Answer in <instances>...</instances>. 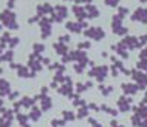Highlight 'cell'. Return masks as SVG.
Wrapping results in <instances>:
<instances>
[{
  "label": "cell",
  "mask_w": 147,
  "mask_h": 127,
  "mask_svg": "<svg viewBox=\"0 0 147 127\" xmlns=\"http://www.w3.org/2000/svg\"><path fill=\"white\" fill-rule=\"evenodd\" d=\"M0 21H2V24H5L7 29H18V23H16V16L13 12H11L9 9L3 11L2 14H0Z\"/></svg>",
  "instance_id": "cell-1"
},
{
  "label": "cell",
  "mask_w": 147,
  "mask_h": 127,
  "mask_svg": "<svg viewBox=\"0 0 147 127\" xmlns=\"http://www.w3.org/2000/svg\"><path fill=\"white\" fill-rule=\"evenodd\" d=\"M107 72H109L107 66H94L92 70L89 72V76L91 78H95L100 82H102L106 79V76H107Z\"/></svg>",
  "instance_id": "cell-2"
},
{
  "label": "cell",
  "mask_w": 147,
  "mask_h": 127,
  "mask_svg": "<svg viewBox=\"0 0 147 127\" xmlns=\"http://www.w3.org/2000/svg\"><path fill=\"white\" fill-rule=\"evenodd\" d=\"M85 35L88 38H92L94 40H100L106 36V33L101 27H89L88 30H85Z\"/></svg>",
  "instance_id": "cell-3"
},
{
  "label": "cell",
  "mask_w": 147,
  "mask_h": 127,
  "mask_svg": "<svg viewBox=\"0 0 147 127\" xmlns=\"http://www.w3.org/2000/svg\"><path fill=\"white\" fill-rule=\"evenodd\" d=\"M54 21H63L65 16H67V14H68V9H67V6H63V5H59V6H57L55 9H54Z\"/></svg>",
  "instance_id": "cell-4"
},
{
  "label": "cell",
  "mask_w": 147,
  "mask_h": 127,
  "mask_svg": "<svg viewBox=\"0 0 147 127\" xmlns=\"http://www.w3.org/2000/svg\"><path fill=\"white\" fill-rule=\"evenodd\" d=\"M129 108H131V99L126 97V96L119 97V100H117V109L119 111L126 112V111H129Z\"/></svg>",
  "instance_id": "cell-5"
},
{
  "label": "cell",
  "mask_w": 147,
  "mask_h": 127,
  "mask_svg": "<svg viewBox=\"0 0 147 127\" xmlns=\"http://www.w3.org/2000/svg\"><path fill=\"white\" fill-rule=\"evenodd\" d=\"M131 18L134 21H141V23H147V9L146 8H138V9L132 14Z\"/></svg>",
  "instance_id": "cell-6"
},
{
  "label": "cell",
  "mask_w": 147,
  "mask_h": 127,
  "mask_svg": "<svg viewBox=\"0 0 147 127\" xmlns=\"http://www.w3.org/2000/svg\"><path fill=\"white\" fill-rule=\"evenodd\" d=\"M65 27H67V30H70V31L80 33V31H82V29H83V27H86V23H83V21H77V23L70 21V23H67V24H65Z\"/></svg>",
  "instance_id": "cell-7"
},
{
  "label": "cell",
  "mask_w": 147,
  "mask_h": 127,
  "mask_svg": "<svg viewBox=\"0 0 147 127\" xmlns=\"http://www.w3.org/2000/svg\"><path fill=\"white\" fill-rule=\"evenodd\" d=\"M132 76H134V79L138 82V88L141 87V90L147 85V75H144V73H140V72H132Z\"/></svg>",
  "instance_id": "cell-8"
},
{
  "label": "cell",
  "mask_w": 147,
  "mask_h": 127,
  "mask_svg": "<svg viewBox=\"0 0 147 127\" xmlns=\"http://www.w3.org/2000/svg\"><path fill=\"white\" fill-rule=\"evenodd\" d=\"M122 44L126 46V48H138L140 46V42H138V38H134V36H126L123 40H122Z\"/></svg>",
  "instance_id": "cell-9"
},
{
  "label": "cell",
  "mask_w": 147,
  "mask_h": 127,
  "mask_svg": "<svg viewBox=\"0 0 147 127\" xmlns=\"http://www.w3.org/2000/svg\"><path fill=\"white\" fill-rule=\"evenodd\" d=\"M73 12H74V15L77 16V20H79V21H82L83 18H88L86 9H85V8H82V6H79V5H74L73 6Z\"/></svg>",
  "instance_id": "cell-10"
},
{
  "label": "cell",
  "mask_w": 147,
  "mask_h": 127,
  "mask_svg": "<svg viewBox=\"0 0 147 127\" xmlns=\"http://www.w3.org/2000/svg\"><path fill=\"white\" fill-rule=\"evenodd\" d=\"M52 12H54V8L49 3H42V5L37 6V15L39 16L45 15V14H52Z\"/></svg>",
  "instance_id": "cell-11"
},
{
  "label": "cell",
  "mask_w": 147,
  "mask_h": 127,
  "mask_svg": "<svg viewBox=\"0 0 147 127\" xmlns=\"http://www.w3.org/2000/svg\"><path fill=\"white\" fill-rule=\"evenodd\" d=\"M122 90H123L125 94H135L140 88H138V85H135V84L125 82V84H122Z\"/></svg>",
  "instance_id": "cell-12"
},
{
  "label": "cell",
  "mask_w": 147,
  "mask_h": 127,
  "mask_svg": "<svg viewBox=\"0 0 147 127\" xmlns=\"http://www.w3.org/2000/svg\"><path fill=\"white\" fill-rule=\"evenodd\" d=\"M85 9H86V14H88V18H97V16H100V11H98L97 6L88 5Z\"/></svg>",
  "instance_id": "cell-13"
},
{
  "label": "cell",
  "mask_w": 147,
  "mask_h": 127,
  "mask_svg": "<svg viewBox=\"0 0 147 127\" xmlns=\"http://www.w3.org/2000/svg\"><path fill=\"white\" fill-rule=\"evenodd\" d=\"M40 102H42V111L45 112V111H49L51 108H52V100H51V97L48 96H42L40 94Z\"/></svg>",
  "instance_id": "cell-14"
},
{
  "label": "cell",
  "mask_w": 147,
  "mask_h": 127,
  "mask_svg": "<svg viewBox=\"0 0 147 127\" xmlns=\"http://www.w3.org/2000/svg\"><path fill=\"white\" fill-rule=\"evenodd\" d=\"M40 117H42V109L33 106V108H31V112L28 114V118H30L31 121H37Z\"/></svg>",
  "instance_id": "cell-15"
},
{
  "label": "cell",
  "mask_w": 147,
  "mask_h": 127,
  "mask_svg": "<svg viewBox=\"0 0 147 127\" xmlns=\"http://www.w3.org/2000/svg\"><path fill=\"white\" fill-rule=\"evenodd\" d=\"M113 49H115V51H117V54H120L123 58H128V57H129V55L126 54V46L122 44V42H119L117 45H113Z\"/></svg>",
  "instance_id": "cell-16"
},
{
  "label": "cell",
  "mask_w": 147,
  "mask_h": 127,
  "mask_svg": "<svg viewBox=\"0 0 147 127\" xmlns=\"http://www.w3.org/2000/svg\"><path fill=\"white\" fill-rule=\"evenodd\" d=\"M16 120L20 121V124H21V127H25V126H28V115H24V114H16Z\"/></svg>",
  "instance_id": "cell-17"
},
{
  "label": "cell",
  "mask_w": 147,
  "mask_h": 127,
  "mask_svg": "<svg viewBox=\"0 0 147 127\" xmlns=\"http://www.w3.org/2000/svg\"><path fill=\"white\" fill-rule=\"evenodd\" d=\"M54 48L58 51V54H61V55H65V53H67V45L65 44H61V42H58V44H55L54 45Z\"/></svg>",
  "instance_id": "cell-18"
},
{
  "label": "cell",
  "mask_w": 147,
  "mask_h": 127,
  "mask_svg": "<svg viewBox=\"0 0 147 127\" xmlns=\"http://www.w3.org/2000/svg\"><path fill=\"white\" fill-rule=\"evenodd\" d=\"M88 111H89V109H88V106H80L79 108V111H77V118H85V117H88Z\"/></svg>",
  "instance_id": "cell-19"
},
{
  "label": "cell",
  "mask_w": 147,
  "mask_h": 127,
  "mask_svg": "<svg viewBox=\"0 0 147 127\" xmlns=\"http://www.w3.org/2000/svg\"><path fill=\"white\" fill-rule=\"evenodd\" d=\"M76 118V115H74V112H70V111H64L63 112V120L67 123V121H73Z\"/></svg>",
  "instance_id": "cell-20"
},
{
  "label": "cell",
  "mask_w": 147,
  "mask_h": 127,
  "mask_svg": "<svg viewBox=\"0 0 147 127\" xmlns=\"http://www.w3.org/2000/svg\"><path fill=\"white\" fill-rule=\"evenodd\" d=\"M100 111H106L107 114H111V115H117V109H113L107 105H101L100 106Z\"/></svg>",
  "instance_id": "cell-21"
},
{
  "label": "cell",
  "mask_w": 147,
  "mask_h": 127,
  "mask_svg": "<svg viewBox=\"0 0 147 127\" xmlns=\"http://www.w3.org/2000/svg\"><path fill=\"white\" fill-rule=\"evenodd\" d=\"M33 49H34V53H36V54H40V53L45 51V45H43V44H34Z\"/></svg>",
  "instance_id": "cell-22"
},
{
  "label": "cell",
  "mask_w": 147,
  "mask_h": 127,
  "mask_svg": "<svg viewBox=\"0 0 147 127\" xmlns=\"http://www.w3.org/2000/svg\"><path fill=\"white\" fill-rule=\"evenodd\" d=\"M100 91H101L104 96H109L110 93L113 91V87H104V85H100Z\"/></svg>",
  "instance_id": "cell-23"
},
{
  "label": "cell",
  "mask_w": 147,
  "mask_h": 127,
  "mask_svg": "<svg viewBox=\"0 0 147 127\" xmlns=\"http://www.w3.org/2000/svg\"><path fill=\"white\" fill-rule=\"evenodd\" d=\"M86 87H88L86 84H82V82H79V84L76 85V91H77V93H82V91H85V90H86Z\"/></svg>",
  "instance_id": "cell-24"
},
{
  "label": "cell",
  "mask_w": 147,
  "mask_h": 127,
  "mask_svg": "<svg viewBox=\"0 0 147 127\" xmlns=\"http://www.w3.org/2000/svg\"><path fill=\"white\" fill-rule=\"evenodd\" d=\"M119 2H120V0H104V3L107 6H117Z\"/></svg>",
  "instance_id": "cell-25"
},
{
  "label": "cell",
  "mask_w": 147,
  "mask_h": 127,
  "mask_svg": "<svg viewBox=\"0 0 147 127\" xmlns=\"http://www.w3.org/2000/svg\"><path fill=\"white\" fill-rule=\"evenodd\" d=\"M0 127H11V121L5 120V118H0Z\"/></svg>",
  "instance_id": "cell-26"
},
{
  "label": "cell",
  "mask_w": 147,
  "mask_h": 127,
  "mask_svg": "<svg viewBox=\"0 0 147 127\" xmlns=\"http://www.w3.org/2000/svg\"><path fill=\"white\" fill-rule=\"evenodd\" d=\"M18 44H20V39H18V38H12V39L9 40V46H11V48H13L15 45H18Z\"/></svg>",
  "instance_id": "cell-27"
},
{
  "label": "cell",
  "mask_w": 147,
  "mask_h": 127,
  "mask_svg": "<svg viewBox=\"0 0 147 127\" xmlns=\"http://www.w3.org/2000/svg\"><path fill=\"white\" fill-rule=\"evenodd\" d=\"M128 14V9H126V8H123V6H120L119 8V14L117 15H120V16H122V18H123V16Z\"/></svg>",
  "instance_id": "cell-28"
},
{
  "label": "cell",
  "mask_w": 147,
  "mask_h": 127,
  "mask_svg": "<svg viewBox=\"0 0 147 127\" xmlns=\"http://www.w3.org/2000/svg\"><path fill=\"white\" fill-rule=\"evenodd\" d=\"M138 42H140V45H144V44H147V35H143V36H140V38H138Z\"/></svg>",
  "instance_id": "cell-29"
},
{
  "label": "cell",
  "mask_w": 147,
  "mask_h": 127,
  "mask_svg": "<svg viewBox=\"0 0 147 127\" xmlns=\"http://www.w3.org/2000/svg\"><path fill=\"white\" fill-rule=\"evenodd\" d=\"M88 109H94V111H100V106L95 105V103H89L88 105Z\"/></svg>",
  "instance_id": "cell-30"
},
{
  "label": "cell",
  "mask_w": 147,
  "mask_h": 127,
  "mask_svg": "<svg viewBox=\"0 0 147 127\" xmlns=\"http://www.w3.org/2000/svg\"><path fill=\"white\" fill-rule=\"evenodd\" d=\"M140 58H143V60H147V48L141 51V54H140Z\"/></svg>",
  "instance_id": "cell-31"
},
{
  "label": "cell",
  "mask_w": 147,
  "mask_h": 127,
  "mask_svg": "<svg viewBox=\"0 0 147 127\" xmlns=\"http://www.w3.org/2000/svg\"><path fill=\"white\" fill-rule=\"evenodd\" d=\"M111 127H125V126H122V124H119L116 120H111Z\"/></svg>",
  "instance_id": "cell-32"
},
{
  "label": "cell",
  "mask_w": 147,
  "mask_h": 127,
  "mask_svg": "<svg viewBox=\"0 0 147 127\" xmlns=\"http://www.w3.org/2000/svg\"><path fill=\"white\" fill-rule=\"evenodd\" d=\"M79 48H89V42H80Z\"/></svg>",
  "instance_id": "cell-33"
},
{
  "label": "cell",
  "mask_w": 147,
  "mask_h": 127,
  "mask_svg": "<svg viewBox=\"0 0 147 127\" xmlns=\"http://www.w3.org/2000/svg\"><path fill=\"white\" fill-rule=\"evenodd\" d=\"M15 97H18V91H15V93H12V94H9V99L11 100H13Z\"/></svg>",
  "instance_id": "cell-34"
},
{
  "label": "cell",
  "mask_w": 147,
  "mask_h": 127,
  "mask_svg": "<svg viewBox=\"0 0 147 127\" xmlns=\"http://www.w3.org/2000/svg\"><path fill=\"white\" fill-rule=\"evenodd\" d=\"M13 3L15 0H7V8H13Z\"/></svg>",
  "instance_id": "cell-35"
},
{
  "label": "cell",
  "mask_w": 147,
  "mask_h": 127,
  "mask_svg": "<svg viewBox=\"0 0 147 127\" xmlns=\"http://www.w3.org/2000/svg\"><path fill=\"white\" fill-rule=\"evenodd\" d=\"M76 2H77V3H80V2H82V3H83V2H86V3H89L91 0H76Z\"/></svg>",
  "instance_id": "cell-36"
},
{
  "label": "cell",
  "mask_w": 147,
  "mask_h": 127,
  "mask_svg": "<svg viewBox=\"0 0 147 127\" xmlns=\"http://www.w3.org/2000/svg\"><path fill=\"white\" fill-rule=\"evenodd\" d=\"M3 49H5V45L2 44V42H0V53H2V51H3Z\"/></svg>",
  "instance_id": "cell-37"
},
{
  "label": "cell",
  "mask_w": 147,
  "mask_h": 127,
  "mask_svg": "<svg viewBox=\"0 0 147 127\" xmlns=\"http://www.w3.org/2000/svg\"><path fill=\"white\" fill-rule=\"evenodd\" d=\"M91 127H101V126H100V124H98V123H95V124H92V126H91Z\"/></svg>",
  "instance_id": "cell-38"
},
{
  "label": "cell",
  "mask_w": 147,
  "mask_h": 127,
  "mask_svg": "<svg viewBox=\"0 0 147 127\" xmlns=\"http://www.w3.org/2000/svg\"><path fill=\"white\" fill-rule=\"evenodd\" d=\"M0 108H3V100L0 99Z\"/></svg>",
  "instance_id": "cell-39"
},
{
  "label": "cell",
  "mask_w": 147,
  "mask_h": 127,
  "mask_svg": "<svg viewBox=\"0 0 147 127\" xmlns=\"http://www.w3.org/2000/svg\"><path fill=\"white\" fill-rule=\"evenodd\" d=\"M0 29H2V24H0Z\"/></svg>",
  "instance_id": "cell-40"
}]
</instances>
